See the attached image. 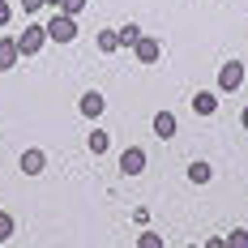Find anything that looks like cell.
I'll return each instance as SVG.
<instances>
[{"mask_svg":"<svg viewBox=\"0 0 248 248\" xmlns=\"http://www.w3.org/2000/svg\"><path fill=\"white\" fill-rule=\"evenodd\" d=\"M43 43H47V26H39V22H30L22 34H17V51H22V56H39Z\"/></svg>","mask_w":248,"mask_h":248,"instance_id":"1","label":"cell"},{"mask_svg":"<svg viewBox=\"0 0 248 248\" xmlns=\"http://www.w3.org/2000/svg\"><path fill=\"white\" fill-rule=\"evenodd\" d=\"M240 86H244V64H240V60H227L223 69H218V90L235 94Z\"/></svg>","mask_w":248,"mask_h":248,"instance_id":"2","label":"cell"},{"mask_svg":"<svg viewBox=\"0 0 248 248\" xmlns=\"http://www.w3.org/2000/svg\"><path fill=\"white\" fill-rule=\"evenodd\" d=\"M47 39H51V43H73V39H77V22H73V17H64V13L51 17V22H47Z\"/></svg>","mask_w":248,"mask_h":248,"instance_id":"3","label":"cell"},{"mask_svg":"<svg viewBox=\"0 0 248 248\" xmlns=\"http://www.w3.org/2000/svg\"><path fill=\"white\" fill-rule=\"evenodd\" d=\"M120 171L124 175H141V171H146V150H141V146L124 150V154H120Z\"/></svg>","mask_w":248,"mask_h":248,"instance_id":"4","label":"cell"},{"mask_svg":"<svg viewBox=\"0 0 248 248\" xmlns=\"http://www.w3.org/2000/svg\"><path fill=\"white\" fill-rule=\"evenodd\" d=\"M77 107H81V116H90V120H99V116H103V107H107V99H103L99 90H86Z\"/></svg>","mask_w":248,"mask_h":248,"instance_id":"5","label":"cell"},{"mask_svg":"<svg viewBox=\"0 0 248 248\" xmlns=\"http://www.w3.org/2000/svg\"><path fill=\"white\" fill-rule=\"evenodd\" d=\"M133 51H137V60H141V64H154V60L163 56V47H158V39H150V34H141Z\"/></svg>","mask_w":248,"mask_h":248,"instance_id":"6","label":"cell"},{"mask_svg":"<svg viewBox=\"0 0 248 248\" xmlns=\"http://www.w3.org/2000/svg\"><path fill=\"white\" fill-rule=\"evenodd\" d=\"M43 167H47V154L43 150H26L22 154V175H43Z\"/></svg>","mask_w":248,"mask_h":248,"instance_id":"7","label":"cell"},{"mask_svg":"<svg viewBox=\"0 0 248 248\" xmlns=\"http://www.w3.org/2000/svg\"><path fill=\"white\" fill-rule=\"evenodd\" d=\"M193 111H197V116H214V111H218V94H214V90H197V94H193Z\"/></svg>","mask_w":248,"mask_h":248,"instance_id":"8","label":"cell"},{"mask_svg":"<svg viewBox=\"0 0 248 248\" xmlns=\"http://www.w3.org/2000/svg\"><path fill=\"white\" fill-rule=\"evenodd\" d=\"M17 60H22V51H17V39H0V73H9Z\"/></svg>","mask_w":248,"mask_h":248,"instance_id":"9","label":"cell"},{"mask_svg":"<svg viewBox=\"0 0 248 248\" xmlns=\"http://www.w3.org/2000/svg\"><path fill=\"white\" fill-rule=\"evenodd\" d=\"M154 133L167 137V141L175 137V116H171V111H158V116H154Z\"/></svg>","mask_w":248,"mask_h":248,"instance_id":"10","label":"cell"},{"mask_svg":"<svg viewBox=\"0 0 248 248\" xmlns=\"http://www.w3.org/2000/svg\"><path fill=\"white\" fill-rule=\"evenodd\" d=\"M99 51H103V56L120 51V30H99Z\"/></svg>","mask_w":248,"mask_h":248,"instance_id":"11","label":"cell"},{"mask_svg":"<svg viewBox=\"0 0 248 248\" xmlns=\"http://www.w3.org/2000/svg\"><path fill=\"white\" fill-rule=\"evenodd\" d=\"M86 146H90V154H107V150H111V137H107L103 128H94V133L86 137Z\"/></svg>","mask_w":248,"mask_h":248,"instance_id":"12","label":"cell"},{"mask_svg":"<svg viewBox=\"0 0 248 248\" xmlns=\"http://www.w3.org/2000/svg\"><path fill=\"white\" fill-rule=\"evenodd\" d=\"M188 180H193V184H210V180H214V167H210V163H193V167H188Z\"/></svg>","mask_w":248,"mask_h":248,"instance_id":"13","label":"cell"},{"mask_svg":"<svg viewBox=\"0 0 248 248\" xmlns=\"http://www.w3.org/2000/svg\"><path fill=\"white\" fill-rule=\"evenodd\" d=\"M137 39H141V30H137V22H128L120 30V47H137Z\"/></svg>","mask_w":248,"mask_h":248,"instance_id":"14","label":"cell"},{"mask_svg":"<svg viewBox=\"0 0 248 248\" xmlns=\"http://www.w3.org/2000/svg\"><path fill=\"white\" fill-rule=\"evenodd\" d=\"M137 248H163V235L158 231H141L137 235Z\"/></svg>","mask_w":248,"mask_h":248,"instance_id":"15","label":"cell"},{"mask_svg":"<svg viewBox=\"0 0 248 248\" xmlns=\"http://www.w3.org/2000/svg\"><path fill=\"white\" fill-rule=\"evenodd\" d=\"M86 4H90V0H60V13H64V17H77Z\"/></svg>","mask_w":248,"mask_h":248,"instance_id":"16","label":"cell"},{"mask_svg":"<svg viewBox=\"0 0 248 248\" xmlns=\"http://www.w3.org/2000/svg\"><path fill=\"white\" fill-rule=\"evenodd\" d=\"M227 248H248V231L244 227H235V231L227 235Z\"/></svg>","mask_w":248,"mask_h":248,"instance_id":"17","label":"cell"},{"mask_svg":"<svg viewBox=\"0 0 248 248\" xmlns=\"http://www.w3.org/2000/svg\"><path fill=\"white\" fill-rule=\"evenodd\" d=\"M9 235H13V218H9V214H4V210H0V244H4V240H9Z\"/></svg>","mask_w":248,"mask_h":248,"instance_id":"18","label":"cell"},{"mask_svg":"<svg viewBox=\"0 0 248 248\" xmlns=\"http://www.w3.org/2000/svg\"><path fill=\"white\" fill-rule=\"evenodd\" d=\"M43 4H47V0H22V9H26V13H39Z\"/></svg>","mask_w":248,"mask_h":248,"instance_id":"19","label":"cell"},{"mask_svg":"<svg viewBox=\"0 0 248 248\" xmlns=\"http://www.w3.org/2000/svg\"><path fill=\"white\" fill-rule=\"evenodd\" d=\"M9 17H13V9H9V4H4V0H0V30H4V26H9Z\"/></svg>","mask_w":248,"mask_h":248,"instance_id":"20","label":"cell"},{"mask_svg":"<svg viewBox=\"0 0 248 248\" xmlns=\"http://www.w3.org/2000/svg\"><path fill=\"white\" fill-rule=\"evenodd\" d=\"M205 248H227V235H223V240H218V235H210V240H205Z\"/></svg>","mask_w":248,"mask_h":248,"instance_id":"21","label":"cell"},{"mask_svg":"<svg viewBox=\"0 0 248 248\" xmlns=\"http://www.w3.org/2000/svg\"><path fill=\"white\" fill-rule=\"evenodd\" d=\"M240 124H244V128H248V107H244V111H240Z\"/></svg>","mask_w":248,"mask_h":248,"instance_id":"22","label":"cell"},{"mask_svg":"<svg viewBox=\"0 0 248 248\" xmlns=\"http://www.w3.org/2000/svg\"><path fill=\"white\" fill-rule=\"evenodd\" d=\"M47 4H60V0H47Z\"/></svg>","mask_w":248,"mask_h":248,"instance_id":"23","label":"cell"},{"mask_svg":"<svg viewBox=\"0 0 248 248\" xmlns=\"http://www.w3.org/2000/svg\"><path fill=\"white\" fill-rule=\"evenodd\" d=\"M188 248H197V244H188Z\"/></svg>","mask_w":248,"mask_h":248,"instance_id":"24","label":"cell"}]
</instances>
